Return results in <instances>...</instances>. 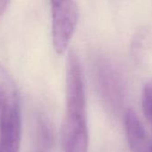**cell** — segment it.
<instances>
[{"instance_id":"ba28073f","label":"cell","mask_w":152,"mask_h":152,"mask_svg":"<svg viewBox=\"0 0 152 152\" xmlns=\"http://www.w3.org/2000/svg\"><path fill=\"white\" fill-rule=\"evenodd\" d=\"M11 0H0V18L5 13Z\"/></svg>"},{"instance_id":"277c9868","label":"cell","mask_w":152,"mask_h":152,"mask_svg":"<svg viewBox=\"0 0 152 152\" xmlns=\"http://www.w3.org/2000/svg\"><path fill=\"white\" fill-rule=\"evenodd\" d=\"M125 123L126 137L132 152L148 151L151 143L148 141L146 132L134 111L129 110L125 113Z\"/></svg>"},{"instance_id":"8992f818","label":"cell","mask_w":152,"mask_h":152,"mask_svg":"<svg viewBox=\"0 0 152 152\" xmlns=\"http://www.w3.org/2000/svg\"><path fill=\"white\" fill-rule=\"evenodd\" d=\"M148 32L145 29H141L133 37L132 44V52L134 58H142L144 49L147 47L148 41Z\"/></svg>"},{"instance_id":"3957f363","label":"cell","mask_w":152,"mask_h":152,"mask_svg":"<svg viewBox=\"0 0 152 152\" xmlns=\"http://www.w3.org/2000/svg\"><path fill=\"white\" fill-rule=\"evenodd\" d=\"M52 12V41L55 51L63 53L74 33L78 8L73 0H50Z\"/></svg>"},{"instance_id":"52a82bcc","label":"cell","mask_w":152,"mask_h":152,"mask_svg":"<svg viewBox=\"0 0 152 152\" xmlns=\"http://www.w3.org/2000/svg\"><path fill=\"white\" fill-rule=\"evenodd\" d=\"M142 109L152 128V80L144 87L142 94Z\"/></svg>"},{"instance_id":"7a4b0ae2","label":"cell","mask_w":152,"mask_h":152,"mask_svg":"<svg viewBox=\"0 0 152 152\" xmlns=\"http://www.w3.org/2000/svg\"><path fill=\"white\" fill-rule=\"evenodd\" d=\"M22 113L17 86L10 72L0 64V152H19Z\"/></svg>"},{"instance_id":"5b68a950","label":"cell","mask_w":152,"mask_h":152,"mask_svg":"<svg viewBox=\"0 0 152 152\" xmlns=\"http://www.w3.org/2000/svg\"><path fill=\"white\" fill-rule=\"evenodd\" d=\"M53 142V134L49 122L47 118L39 115L36 120L34 152H48Z\"/></svg>"},{"instance_id":"6da1fadb","label":"cell","mask_w":152,"mask_h":152,"mask_svg":"<svg viewBox=\"0 0 152 152\" xmlns=\"http://www.w3.org/2000/svg\"><path fill=\"white\" fill-rule=\"evenodd\" d=\"M65 102L66 113L61 133L64 151L88 152L89 132L83 74L78 55L73 50L67 58Z\"/></svg>"}]
</instances>
